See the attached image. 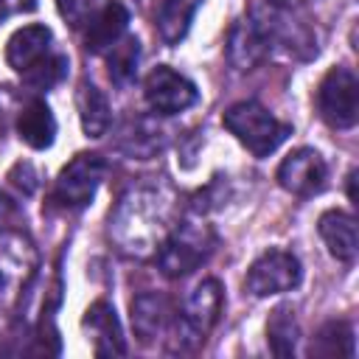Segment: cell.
I'll return each mask as SVG.
<instances>
[{
	"label": "cell",
	"instance_id": "cell-1",
	"mask_svg": "<svg viewBox=\"0 0 359 359\" xmlns=\"http://www.w3.org/2000/svg\"><path fill=\"white\" fill-rule=\"evenodd\" d=\"M177 224V196L163 182H143L129 188L109 213V238L112 244L132 255L149 258L157 255L165 236Z\"/></svg>",
	"mask_w": 359,
	"mask_h": 359
},
{
	"label": "cell",
	"instance_id": "cell-2",
	"mask_svg": "<svg viewBox=\"0 0 359 359\" xmlns=\"http://www.w3.org/2000/svg\"><path fill=\"white\" fill-rule=\"evenodd\" d=\"M6 62L36 93L56 87L70 67L67 56L53 48V34L48 25H22L14 31L6 45Z\"/></svg>",
	"mask_w": 359,
	"mask_h": 359
},
{
	"label": "cell",
	"instance_id": "cell-3",
	"mask_svg": "<svg viewBox=\"0 0 359 359\" xmlns=\"http://www.w3.org/2000/svg\"><path fill=\"white\" fill-rule=\"evenodd\" d=\"M216 247V233L199 216L177 219L163 247L157 250V264L168 278H185L196 266H202Z\"/></svg>",
	"mask_w": 359,
	"mask_h": 359
},
{
	"label": "cell",
	"instance_id": "cell-4",
	"mask_svg": "<svg viewBox=\"0 0 359 359\" xmlns=\"http://www.w3.org/2000/svg\"><path fill=\"white\" fill-rule=\"evenodd\" d=\"M222 123L255 157H269L292 135V126L278 121L258 101H238V104L227 107L222 115Z\"/></svg>",
	"mask_w": 359,
	"mask_h": 359
},
{
	"label": "cell",
	"instance_id": "cell-5",
	"mask_svg": "<svg viewBox=\"0 0 359 359\" xmlns=\"http://www.w3.org/2000/svg\"><path fill=\"white\" fill-rule=\"evenodd\" d=\"M222 303H224L222 283L216 278L199 280L191 289V294L185 297V303H182V309L177 314L174 348L177 351H194V348H199L208 339V334L213 331V325L219 323Z\"/></svg>",
	"mask_w": 359,
	"mask_h": 359
},
{
	"label": "cell",
	"instance_id": "cell-6",
	"mask_svg": "<svg viewBox=\"0 0 359 359\" xmlns=\"http://www.w3.org/2000/svg\"><path fill=\"white\" fill-rule=\"evenodd\" d=\"M280 17L266 8H255L244 17H238L227 36V59L238 70H252L261 65L272 45L280 39Z\"/></svg>",
	"mask_w": 359,
	"mask_h": 359
},
{
	"label": "cell",
	"instance_id": "cell-7",
	"mask_svg": "<svg viewBox=\"0 0 359 359\" xmlns=\"http://www.w3.org/2000/svg\"><path fill=\"white\" fill-rule=\"evenodd\" d=\"M39 266L34 241L25 233H0V306L17 303Z\"/></svg>",
	"mask_w": 359,
	"mask_h": 359
},
{
	"label": "cell",
	"instance_id": "cell-8",
	"mask_svg": "<svg viewBox=\"0 0 359 359\" xmlns=\"http://www.w3.org/2000/svg\"><path fill=\"white\" fill-rule=\"evenodd\" d=\"M320 118L331 129H351L359 118V81L351 67H331L317 87Z\"/></svg>",
	"mask_w": 359,
	"mask_h": 359
},
{
	"label": "cell",
	"instance_id": "cell-9",
	"mask_svg": "<svg viewBox=\"0 0 359 359\" xmlns=\"http://www.w3.org/2000/svg\"><path fill=\"white\" fill-rule=\"evenodd\" d=\"M104 174H107V160L95 151H81L59 171L56 185H53V199L70 210L87 208L93 202Z\"/></svg>",
	"mask_w": 359,
	"mask_h": 359
},
{
	"label": "cell",
	"instance_id": "cell-10",
	"mask_svg": "<svg viewBox=\"0 0 359 359\" xmlns=\"http://www.w3.org/2000/svg\"><path fill=\"white\" fill-rule=\"evenodd\" d=\"M300 278H303V269H300V261H297L294 252H289V250H266L247 269L244 286L255 297H269V294L292 292L300 283Z\"/></svg>",
	"mask_w": 359,
	"mask_h": 359
},
{
	"label": "cell",
	"instance_id": "cell-11",
	"mask_svg": "<svg viewBox=\"0 0 359 359\" xmlns=\"http://www.w3.org/2000/svg\"><path fill=\"white\" fill-rule=\"evenodd\" d=\"M143 95H146V104L151 107V112L177 115V112H185L188 107L196 104L199 90L188 76L171 70L168 65H160L146 76Z\"/></svg>",
	"mask_w": 359,
	"mask_h": 359
},
{
	"label": "cell",
	"instance_id": "cell-12",
	"mask_svg": "<svg viewBox=\"0 0 359 359\" xmlns=\"http://www.w3.org/2000/svg\"><path fill=\"white\" fill-rule=\"evenodd\" d=\"M325 180H328V165H325L323 154L309 149V146L294 149L278 165L280 188L294 194V196H314V194H320L325 188Z\"/></svg>",
	"mask_w": 359,
	"mask_h": 359
},
{
	"label": "cell",
	"instance_id": "cell-13",
	"mask_svg": "<svg viewBox=\"0 0 359 359\" xmlns=\"http://www.w3.org/2000/svg\"><path fill=\"white\" fill-rule=\"evenodd\" d=\"M84 334L93 342V353L95 356H123L126 353V342L121 334V323L118 314L112 309V303L107 300H95L87 311H84Z\"/></svg>",
	"mask_w": 359,
	"mask_h": 359
},
{
	"label": "cell",
	"instance_id": "cell-14",
	"mask_svg": "<svg viewBox=\"0 0 359 359\" xmlns=\"http://www.w3.org/2000/svg\"><path fill=\"white\" fill-rule=\"evenodd\" d=\"M129 25V8L121 0H104L101 8L87 20L84 31V45L93 53H104L109 45H115Z\"/></svg>",
	"mask_w": 359,
	"mask_h": 359
},
{
	"label": "cell",
	"instance_id": "cell-15",
	"mask_svg": "<svg viewBox=\"0 0 359 359\" xmlns=\"http://www.w3.org/2000/svg\"><path fill=\"white\" fill-rule=\"evenodd\" d=\"M317 230H320V238L325 241L328 252L342 261V264H351L359 252V238H356V219L345 210H328L320 216L317 222Z\"/></svg>",
	"mask_w": 359,
	"mask_h": 359
},
{
	"label": "cell",
	"instance_id": "cell-16",
	"mask_svg": "<svg viewBox=\"0 0 359 359\" xmlns=\"http://www.w3.org/2000/svg\"><path fill=\"white\" fill-rule=\"evenodd\" d=\"M17 132L20 140H25L31 149H48L56 140V118L50 107L42 98H28L17 115Z\"/></svg>",
	"mask_w": 359,
	"mask_h": 359
},
{
	"label": "cell",
	"instance_id": "cell-17",
	"mask_svg": "<svg viewBox=\"0 0 359 359\" xmlns=\"http://www.w3.org/2000/svg\"><path fill=\"white\" fill-rule=\"evenodd\" d=\"M171 314H174L171 303L163 294L146 292V294L135 297V303H132V328L140 337V342H151L157 334H163Z\"/></svg>",
	"mask_w": 359,
	"mask_h": 359
},
{
	"label": "cell",
	"instance_id": "cell-18",
	"mask_svg": "<svg viewBox=\"0 0 359 359\" xmlns=\"http://www.w3.org/2000/svg\"><path fill=\"white\" fill-rule=\"evenodd\" d=\"M76 107H79V118H81V129L87 137H101L107 135L109 123H112V109L107 95L93 84V81H81L79 93H76Z\"/></svg>",
	"mask_w": 359,
	"mask_h": 359
},
{
	"label": "cell",
	"instance_id": "cell-19",
	"mask_svg": "<svg viewBox=\"0 0 359 359\" xmlns=\"http://www.w3.org/2000/svg\"><path fill=\"white\" fill-rule=\"evenodd\" d=\"M199 3L202 0H163L157 6V31L165 45H177L188 34Z\"/></svg>",
	"mask_w": 359,
	"mask_h": 359
},
{
	"label": "cell",
	"instance_id": "cell-20",
	"mask_svg": "<svg viewBox=\"0 0 359 359\" xmlns=\"http://www.w3.org/2000/svg\"><path fill=\"white\" fill-rule=\"evenodd\" d=\"M140 65V42L135 36H121L115 45L107 48V73L118 87H129L137 79Z\"/></svg>",
	"mask_w": 359,
	"mask_h": 359
},
{
	"label": "cell",
	"instance_id": "cell-21",
	"mask_svg": "<svg viewBox=\"0 0 359 359\" xmlns=\"http://www.w3.org/2000/svg\"><path fill=\"white\" fill-rule=\"evenodd\" d=\"M297 320L292 306H278L266 323V342L275 356H292L297 342Z\"/></svg>",
	"mask_w": 359,
	"mask_h": 359
},
{
	"label": "cell",
	"instance_id": "cell-22",
	"mask_svg": "<svg viewBox=\"0 0 359 359\" xmlns=\"http://www.w3.org/2000/svg\"><path fill=\"white\" fill-rule=\"evenodd\" d=\"M314 356H353V328L345 320H331L311 342Z\"/></svg>",
	"mask_w": 359,
	"mask_h": 359
},
{
	"label": "cell",
	"instance_id": "cell-23",
	"mask_svg": "<svg viewBox=\"0 0 359 359\" xmlns=\"http://www.w3.org/2000/svg\"><path fill=\"white\" fill-rule=\"evenodd\" d=\"M135 129L137 132H126V137L132 140L129 146H126V151L129 154H137V157H146V154H151V151H157L160 146H163V137H160V129L151 123V121H146V118H140L137 123H135Z\"/></svg>",
	"mask_w": 359,
	"mask_h": 359
},
{
	"label": "cell",
	"instance_id": "cell-24",
	"mask_svg": "<svg viewBox=\"0 0 359 359\" xmlns=\"http://www.w3.org/2000/svg\"><path fill=\"white\" fill-rule=\"evenodd\" d=\"M101 3L104 0H56V6H59V14L73 25V28H84L87 25V20L101 8Z\"/></svg>",
	"mask_w": 359,
	"mask_h": 359
},
{
	"label": "cell",
	"instance_id": "cell-25",
	"mask_svg": "<svg viewBox=\"0 0 359 359\" xmlns=\"http://www.w3.org/2000/svg\"><path fill=\"white\" fill-rule=\"evenodd\" d=\"M11 213H14V202L0 191V230H3V224L11 219Z\"/></svg>",
	"mask_w": 359,
	"mask_h": 359
},
{
	"label": "cell",
	"instance_id": "cell-26",
	"mask_svg": "<svg viewBox=\"0 0 359 359\" xmlns=\"http://www.w3.org/2000/svg\"><path fill=\"white\" fill-rule=\"evenodd\" d=\"M20 8H22V0H0V20L11 17V14L20 11Z\"/></svg>",
	"mask_w": 359,
	"mask_h": 359
},
{
	"label": "cell",
	"instance_id": "cell-27",
	"mask_svg": "<svg viewBox=\"0 0 359 359\" xmlns=\"http://www.w3.org/2000/svg\"><path fill=\"white\" fill-rule=\"evenodd\" d=\"M353 182H356V168L348 174V199H351V202H356V191H353Z\"/></svg>",
	"mask_w": 359,
	"mask_h": 359
}]
</instances>
